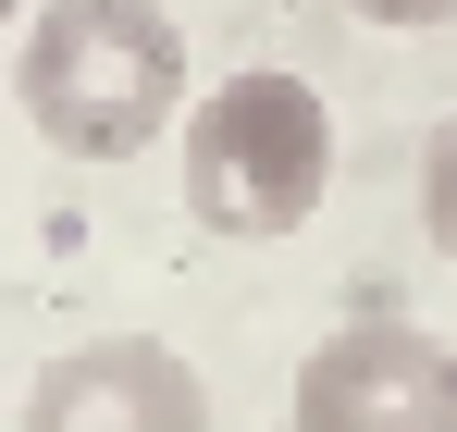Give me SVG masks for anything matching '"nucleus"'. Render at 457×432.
Segmentation results:
<instances>
[{
	"label": "nucleus",
	"instance_id": "obj_4",
	"mask_svg": "<svg viewBox=\"0 0 457 432\" xmlns=\"http://www.w3.org/2000/svg\"><path fill=\"white\" fill-rule=\"evenodd\" d=\"M25 432H211V383L161 334H87L25 383Z\"/></svg>",
	"mask_w": 457,
	"mask_h": 432
},
{
	"label": "nucleus",
	"instance_id": "obj_2",
	"mask_svg": "<svg viewBox=\"0 0 457 432\" xmlns=\"http://www.w3.org/2000/svg\"><path fill=\"white\" fill-rule=\"evenodd\" d=\"M186 124V211L211 222V235H297L321 211V186H334V112H321V87L309 74H223L211 99H186L173 112Z\"/></svg>",
	"mask_w": 457,
	"mask_h": 432
},
{
	"label": "nucleus",
	"instance_id": "obj_5",
	"mask_svg": "<svg viewBox=\"0 0 457 432\" xmlns=\"http://www.w3.org/2000/svg\"><path fill=\"white\" fill-rule=\"evenodd\" d=\"M420 235H433V247L457 260V112L433 124V137H420Z\"/></svg>",
	"mask_w": 457,
	"mask_h": 432
},
{
	"label": "nucleus",
	"instance_id": "obj_3",
	"mask_svg": "<svg viewBox=\"0 0 457 432\" xmlns=\"http://www.w3.org/2000/svg\"><path fill=\"white\" fill-rule=\"evenodd\" d=\"M285 420L297 432H457V346L395 309H359L346 334H321L297 359Z\"/></svg>",
	"mask_w": 457,
	"mask_h": 432
},
{
	"label": "nucleus",
	"instance_id": "obj_6",
	"mask_svg": "<svg viewBox=\"0 0 457 432\" xmlns=\"http://www.w3.org/2000/svg\"><path fill=\"white\" fill-rule=\"evenodd\" d=\"M346 12H371V25H445L457 0H346Z\"/></svg>",
	"mask_w": 457,
	"mask_h": 432
},
{
	"label": "nucleus",
	"instance_id": "obj_7",
	"mask_svg": "<svg viewBox=\"0 0 457 432\" xmlns=\"http://www.w3.org/2000/svg\"><path fill=\"white\" fill-rule=\"evenodd\" d=\"M12 12H25V0H0V25H12Z\"/></svg>",
	"mask_w": 457,
	"mask_h": 432
},
{
	"label": "nucleus",
	"instance_id": "obj_1",
	"mask_svg": "<svg viewBox=\"0 0 457 432\" xmlns=\"http://www.w3.org/2000/svg\"><path fill=\"white\" fill-rule=\"evenodd\" d=\"M12 112L62 161H137L186 112V25L161 0H25Z\"/></svg>",
	"mask_w": 457,
	"mask_h": 432
}]
</instances>
